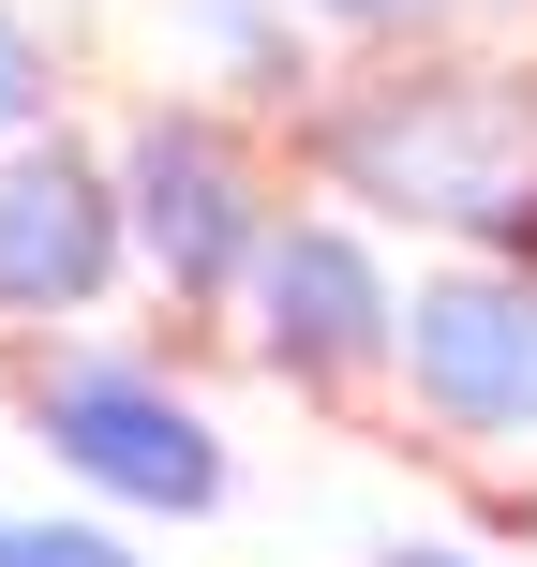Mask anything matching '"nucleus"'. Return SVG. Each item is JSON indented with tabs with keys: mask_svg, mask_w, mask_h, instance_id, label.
I'll return each mask as SVG.
<instances>
[{
	"mask_svg": "<svg viewBox=\"0 0 537 567\" xmlns=\"http://www.w3.org/2000/svg\"><path fill=\"white\" fill-rule=\"evenodd\" d=\"M283 179L433 255H537V45L508 30H373L329 45L269 120Z\"/></svg>",
	"mask_w": 537,
	"mask_h": 567,
	"instance_id": "f257e3e1",
	"label": "nucleus"
},
{
	"mask_svg": "<svg viewBox=\"0 0 537 567\" xmlns=\"http://www.w3.org/2000/svg\"><path fill=\"white\" fill-rule=\"evenodd\" d=\"M0 403L16 433L120 523H209L239 493V449L195 389H179L165 343H90V329H16L0 343Z\"/></svg>",
	"mask_w": 537,
	"mask_h": 567,
	"instance_id": "f03ea898",
	"label": "nucleus"
},
{
	"mask_svg": "<svg viewBox=\"0 0 537 567\" xmlns=\"http://www.w3.org/2000/svg\"><path fill=\"white\" fill-rule=\"evenodd\" d=\"M105 165H120V239H135V284L165 299V329H225L269 209L299 195L283 179V135L255 105L179 75V90H149V105L105 120Z\"/></svg>",
	"mask_w": 537,
	"mask_h": 567,
	"instance_id": "7ed1b4c3",
	"label": "nucleus"
},
{
	"mask_svg": "<svg viewBox=\"0 0 537 567\" xmlns=\"http://www.w3.org/2000/svg\"><path fill=\"white\" fill-rule=\"evenodd\" d=\"M225 329H239V359H255L299 419H329V433H389V449H403V403H389L403 269H389V239H373L359 209L283 195L269 239H255V269H239V313H225Z\"/></svg>",
	"mask_w": 537,
	"mask_h": 567,
	"instance_id": "20e7f679",
	"label": "nucleus"
},
{
	"mask_svg": "<svg viewBox=\"0 0 537 567\" xmlns=\"http://www.w3.org/2000/svg\"><path fill=\"white\" fill-rule=\"evenodd\" d=\"M403 449H523L537 433V255H433L389 343Z\"/></svg>",
	"mask_w": 537,
	"mask_h": 567,
	"instance_id": "39448f33",
	"label": "nucleus"
},
{
	"mask_svg": "<svg viewBox=\"0 0 537 567\" xmlns=\"http://www.w3.org/2000/svg\"><path fill=\"white\" fill-rule=\"evenodd\" d=\"M135 284V239H120V165L75 105L0 135V343L16 329H75Z\"/></svg>",
	"mask_w": 537,
	"mask_h": 567,
	"instance_id": "423d86ee",
	"label": "nucleus"
},
{
	"mask_svg": "<svg viewBox=\"0 0 537 567\" xmlns=\"http://www.w3.org/2000/svg\"><path fill=\"white\" fill-rule=\"evenodd\" d=\"M313 60H329V30H313L299 0H179V75L225 90V105H255V120L299 105Z\"/></svg>",
	"mask_w": 537,
	"mask_h": 567,
	"instance_id": "0eeeda50",
	"label": "nucleus"
},
{
	"mask_svg": "<svg viewBox=\"0 0 537 567\" xmlns=\"http://www.w3.org/2000/svg\"><path fill=\"white\" fill-rule=\"evenodd\" d=\"M75 105V60H60V30L30 16V0H0V135H30V120Z\"/></svg>",
	"mask_w": 537,
	"mask_h": 567,
	"instance_id": "6e6552de",
	"label": "nucleus"
},
{
	"mask_svg": "<svg viewBox=\"0 0 537 567\" xmlns=\"http://www.w3.org/2000/svg\"><path fill=\"white\" fill-rule=\"evenodd\" d=\"M0 567H149L105 508H0Z\"/></svg>",
	"mask_w": 537,
	"mask_h": 567,
	"instance_id": "1a4fd4ad",
	"label": "nucleus"
},
{
	"mask_svg": "<svg viewBox=\"0 0 537 567\" xmlns=\"http://www.w3.org/2000/svg\"><path fill=\"white\" fill-rule=\"evenodd\" d=\"M329 45H373V30H463V0H299Z\"/></svg>",
	"mask_w": 537,
	"mask_h": 567,
	"instance_id": "9d476101",
	"label": "nucleus"
},
{
	"mask_svg": "<svg viewBox=\"0 0 537 567\" xmlns=\"http://www.w3.org/2000/svg\"><path fill=\"white\" fill-rule=\"evenodd\" d=\"M463 30H508V45H537V0H463Z\"/></svg>",
	"mask_w": 537,
	"mask_h": 567,
	"instance_id": "9b49d317",
	"label": "nucleus"
},
{
	"mask_svg": "<svg viewBox=\"0 0 537 567\" xmlns=\"http://www.w3.org/2000/svg\"><path fill=\"white\" fill-rule=\"evenodd\" d=\"M373 567H478V553H463V538H389Z\"/></svg>",
	"mask_w": 537,
	"mask_h": 567,
	"instance_id": "f8f14e48",
	"label": "nucleus"
}]
</instances>
